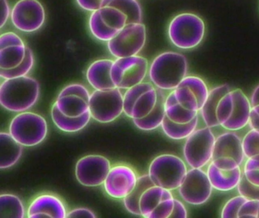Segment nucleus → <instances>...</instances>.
I'll return each mask as SVG.
<instances>
[{
    "mask_svg": "<svg viewBox=\"0 0 259 218\" xmlns=\"http://www.w3.org/2000/svg\"><path fill=\"white\" fill-rule=\"evenodd\" d=\"M188 61L186 56L177 51L160 53L149 67L151 83L163 91H172L187 76Z\"/></svg>",
    "mask_w": 259,
    "mask_h": 218,
    "instance_id": "f257e3e1",
    "label": "nucleus"
},
{
    "mask_svg": "<svg viewBox=\"0 0 259 218\" xmlns=\"http://www.w3.org/2000/svg\"><path fill=\"white\" fill-rule=\"evenodd\" d=\"M39 96L38 81L28 76L6 79L0 86V103L10 112H27L37 103Z\"/></svg>",
    "mask_w": 259,
    "mask_h": 218,
    "instance_id": "f03ea898",
    "label": "nucleus"
},
{
    "mask_svg": "<svg viewBox=\"0 0 259 218\" xmlns=\"http://www.w3.org/2000/svg\"><path fill=\"white\" fill-rule=\"evenodd\" d=\"M205 35V24L198 15L189 12L177 15L168 27L169 40L180 49H192L200 45Z\"/></svg>",
    "mask_w": 259,
    "mask_h": 218,
    "instance_id": "7ed1b4c3",
    "label": "nucleus"
},
{
    "mask_svg": "<svg viewBox=\"0 0 259 218\" xmlns=\"http://www.w3.org/2000/svg\"><path fill=\"white\" fill-rule=\"evenodd\" d=\"M187 172L186 161L172 154L157 156L148 168V175L154 186L170 191L179 189Z\"/></svg>",
    "mask_w": 259,
    "mask_h": 218,
    "instance_id": "20e7f679",
    "label": "nucleus"
},
{
    "mask_svg": "<svg viewBox=\"0 0 259 218\" xmlns=\"http://www.w3.org/2000/svg\"><path fill=\"white\" fill-rule=\"evenodd\" d=\"M48 133L46 119L34 112H21L10 123V134L23 146L39 145L46 139Z\"/></svg>",
    "mask_w": 259,
    "mask_h": 218,
    "instance_id": "39448f33",
    "label": "nucleus"
},
{
    "mask_svg": "<svg viewBox=\"0 0 259 218\" xmlns=\"http://www.w3.org/2000/svg\"><path fill=\"white\" fill-rule=\"evenodd\" d=\"M215 137L211 128L196 129L185 142L183 157L191 168H203L211 162Z\"/></svg>",
    "mask_w": 259,
    "mask_h": 218,
    "instance_id": "423d86ee",
    "label": "nucleus"
},
{
    "mask_svg": "<svg viewBox=\"0 0 259 218\" xmlns=\"http://www.w3.org/2000/svg\"><path fill=\"white\" fill-rule=\"evenodd\" d=\"M245 158L242 139L234 131L219 135L215 140L211 163L224 171L240 168Z\"/></svg>",
    "mask_w": 259,
    "mask_h": 218,
    "instance_id": "0eeeda50",
    "label": "nucleus"
},
{
    "mask_svg": "<svg viewBox=\"0 0 259 218\" xmlns=\"http://www.w3.org/2000/svg\"><path fill=\"white\" fill-rule=\"evenodd\" d=\"M89 112L92 118L102 124L111 123L117 119L123 109V94L116 87L106 90L94 91L91 94Z\"/></svg>",
    "mask_w": 259,
    "mask_h": 218,
    "instance_id": "6e6552de",
    "label": "nucleus"
},
{
    "mask_svg": "<svg viewBox=\"0 0 259 218\" xmlns=\"http://www.w3.org/2000/svg\"><path fill=\"white\" fill-rule=\"evenodd\" d=\"M149 71L148 61L139 56L119 58L113 62L111 78L116 87L128 89L142 83Z\"/></svg>",
    "mask_w": 259,
    "mask_h": 218,
    "instance_id": "1a4fd4ad",
    "label": "nucleus"
},
{
    "mask_svg": "<svg viewBox=\"0 0 259 218\" xmlns=\"http://www.w3.org/2000/svg\"><path fill=\"white\" fill-rule=\"evenodd\" d=\"M157 98V87L149 82H142L124 93V113L133 120L145 118L155 107Z\"/></svg>",
    "mask_w": 259,
    "mask_h": 218,
    "instance_id": "9d476101",
    "label": "nucleus"
},
{
    "mask_svg": "<svg viewBox=\"0 0 259 218\" xmlns=\"http://www.w3.org/2000/svg\"><path fill=\"white\" fill-rule=\"evenodd\" d=\"M146 27L143 23L127 24L114 38L107 42L112 56L116 59L138 56L146 43Z\"/></svg>",
    "mask_w": 259,
    "mask_h": 218,
    "instance_id": "9b49d317",
    "label": "nucleus"
},
{
    "mask_svg": "<svg viewBox=\"0 0 259 218\" xmlns=\"http://www.w3.org/2000/svg\"><path fill=\"white\" fill-rule=\"evenodd\" d=\"M213 188L207 172L202 168H191L179 187L183 201L193 206L205 204L211 196Z\"/></svg>",
    "mask_w": 259,
    "mask_h": 218,
    "instance_id": "f8f14e48",
    "label": "nucleus"
},
{
    "mask_svg": "<svg viewBox=\"0 0 259 218\" xmlns=\"http://www.w3.org/2000/svg\"><path fill=\"white\" fill-rule=\"evenodd\" d=\"M111 163L100 154H89L81 157L75 165V177L80 184L86 187H97L104 184Z\"/></svg>",
    "mask_w": 259,
    "mask_h": 218,
    "instance_id": "ddd939ff",
    "label": "nucleus"
},
{
    "mask_svg": "<svg viewBox=\"0 0 259 218\" xmlns=\"http://www.w3.org/2000/svg\"><path fill=\"white\" fill-rule=\"evenodd\" d=\"M45 19V8L38 0H19L12 10V23L16 29L25 33L40 30Z\"/></svg>",
    "mask_w": 259,
    "mask_h": 218,
    "instance_id": "4468645a",
    "label": "nucleus"
},
{
    "mask_svg": "<svg viewBox=\"0 0 259 218\" xmlns=\"http://www.w3.org/2000/svg\"><path fill=\"white\" fill-rule=\"evenodd\" d=\"M172 191L153 186L147 189L140 200L141 216L145 218H169L174 207Z\"/></svg>",
    "mask_w": 259,
    "mask_h": 218,
    "instance_id": "2eb2a0df",
    "label": "nucleus"
},
{
    "mask_svg": "<svg viewBox=\"0 0 259 218\" xmlns=\"http://www.w3.org/2000/svg\"><path fill=\"white\" fill-rule=\"evenodd\" d=\"M90 97L84 85L71 83L60 91L54 104L66 116L78 118L89 112Z\"/></svg>",
    "mask_w": 259,
    "mask_h": 218,
    "instance_id": "dca6fc26",
    "label": "nucleus"
},
{
    "mask_svg": "<svg viewBox=\"0 0 259 218\" xmlns=\"http://www.w3.org/2000/svg\"><path fill=\"white\" fill-rule=\"evenodd\" d=\"M139 177L134 168L128 165L111 167L104 183L107 195L116 199H123L136 187Z\"/></svg>",
    "mask_w": 259,
    "mask_h": 218,
    "instance_id": "f3484780",
    "label": "nucleus"
},
{
    "mask_svg": "<svg viewBox=\"0 0 259 218\" xmlns=\"http://www.w3.org/2000/svg\"><path fill=\"white\" fill-rule=\"evenodd\" d=\"M27 45L14 32L0 36V68L10 70L19 66L26 56Z\"/></svg>",
    "mask_w": 259,
    "mask_h": 218,
    "instance_id": "a211bd4d",
    "label": "nucleus"
},
{
    "mask_svg": "<svg viewBox=\"0 0 259 218\" xmlns=\"http://www.w3.org/2000/svg\"><path fill=\"white\" fill-rule=\"evenodd\" d=\"M27 216L66 218L67 210L61 198L54 194L45 193L37 195L32 200L28 207Z\"/></svg>",
    "mask_w": 259,
    "mask_h": 218,
    "instance_id": "6ab92c4d",
    "label": "nucleus"
},
{
    "mask_svg": "<svg viewBox=\"0 0 259 218\" xmlns=\"http://www.w3.org/2000/svg\"><path fill=\"white\" fill-rule=\"evenodd\" d=\"M233 93L234 98L233 113L223 128L229 131L236 132L248 125L252 106L250 98L240 89H233Z\"/></svg>",
    "mask_w": 259,
    "mask_h": 218,
    "instance_id": "aec40b11",
    "label": "nucleus"
},
{
    "mask_svg": "<svg viewBox=\"0 0 259 218\" xmlns=\"http://www.w3.org/2000/svg\"><path fill=\"white\" fill-rule=\"evenodd\" d=\"M114 61L102 59L91 64L86 71V78L89 84L96 90L116 88L111 78V69Z\"/></svg>",
    "mask_w": 259,
    "mask_h": 218,
    "instance_id": "412c9836",
    "label": "nucleus"
},
{
    "mask_svg": "<svg viewBox=\"0 0 259 218\" xmlns=\"http://www.w3.org/2000/svg\"><path fill=\"white\" fill-rule=\"evenodd\" d=\"M207 176L213 189L220 192H229L237 188L242 177L240 168L233 171L219 169L210 162L207 166Z\"/></svg>",
    "mask_w": 259,
    "mask_h": 218,
    "instance_id": "4be33fe9",
    "label": "nucleus"
},
{
    "mask_svg": "<svg viewBox=\"0 0 259 218\" xmlns=\"http://www.w3.org/2000/svg\"><path fill=\"white\" fill-rule=\"evenodd\" d=\"M230 90L231 88L228 84H222L215 86L209 91L207 100L199 111L201 118L207 127L210 128L220 127L217 119V108L221 98Z\"/></svg>",
    "mask_w": 259,
    "mask_h": 218,
    "instance_id": "5701e85b",
    "label": "nucleus"
},
{
    "mask_svg": "<svg viewBox=\"0 0 259 218\" xmlns=\"http://www.w3.org/2000/svg\"><path fill=\"white\" fill-rule=\"evenodd\" d=\"M23 145H21L10 133H0V168L8 169L14 166L22 155Z\"/></svg>",
    "mask_w": 259,
    "mask_h": 218,
    "instance_id": "b1692460",
    "label": "nucleus"
},
{
    "mask_svg": "<svg viewBox=\"0 0 259 218\" xmlns=\"http://www.w3.org/2000/svg\"><path fill=\"white\" fill-rule=\"evenodd\" d=\"M157 92L158 98L154 109L145 118L133 119V123L139 130L151 131L161 127L162 123L166 116L164 104L166 95L161 89H157Z\"/></svg>",
    "mask_w": 259,
    "mask_h": 218,
    "instance_id": "393cba45",
    "label": "nucleus"
},
{
    "mask_svg": "<svg viewBox=\"0 0 259 218\" xmlns=\"http://www.w3.org/2000/svg\"><path fill=\"white\" fill-rule=\"evenodd\" d=\"M51 118L57 128L66 133H76L81 131L90 122L92 115L90 112L78 118L66 116L60 112L55 104L51 108Z\"/></svg>",
    "mask_w": 259,
    "mask_h": 218,
    "instance_id": "a878e982",
    "label": "nucleus"
},
{
    "mask_svg": "<svg viewBox=\"0 0 259 218\" xmlns=\"http://www.w3.org/2000/svg\"><path fill=\"white\" fill-rule=\"evenodd\" d=\"M164 105L166 116L174 122L186 124L198 116V112L187 110L177 101L174 91L166 95Z\"/></svg>",
    "mask_w": 259,
    "mask_h": 218,
    "instance_id": "bb28decb",
    "label": "nucleus"
},
{
    "mask_svg": "<svg viewBox=\"0 0 259 218\" xmlns=\"http://www.w3.org/2000/svg\"><path fill=\"white\" fill-rule=\"evenodd\" d=\"M154 186L152 180L148 174L139 177L137 184L130 195L123 198V204L127 211L137 216H141L140 200L144 192L149 189L151 186Z\"/></svg>",
    "mask_w": 259,
    "mask_h": 218,
    "instance_id": "cd10ccee",
    "label": "nucleus"
},
{
    "mask_svg": "<svg viewBox=\"0 0 259 218\" xmlns=\"http://www.w3.org/2000/svg\"><path fill=\"white\" fill-rule=\"evenodd\" d=\"M198 116L190 122L179 124L165 116L162 123L161 129L163 133L172 140L186 139L196 129H198Z\"/></svg>",
    "mask_w": 259,
    "mask_h": 218,
    "instance_id": "c85d7f7f",
    "label": "nucleus"
},
{
    "mask_svg": "<svg viewBox=\"0 0 259 218\" xmlns=\"http://www.w3.org/2000/svg\"><path fill=\"white\" fill-rule=\"evenodd\" d=\"M25 216V206L20 198L14 194H1L0 195V217L24 218Z\"/></svg>",
    "mask_w": 259,
    "mask_h": 218,
    "instance_id": "c756f323",
    "label": "nucleus"
},
{
    "mask_svg": "<svg viewBox=\"0 0 259 218\" xmlns=\"http://www.w3.org/2000/svg\"><path fill=\"white\" fill-rule=\"evenodd\" d=\"M98 11L104 24L116 34L128 24V17L118 8L107 6Z\"/></svg>",
    "mask_w": 259,
    "mask_h": 218,
    "instance_id": "7c9ffc66",
    "label": "nucleus"
},
{
    "mask_svg": "<svg viewBox=\"0 0 259 218\" xmlns=\"http://www.w3.org/2000/svg\"><path fill=\"white\" fill-rule=\"evenodd\" d=\"M89 28L92 35L103 42H109L117 35L104 24L98 10L92 12L89 19Z\"/></svg>",
    "mask_w": 259,
    "mask_h": 218,
    "instance_id": "2f4dec72",
    "label": "nucleus"
},
{
    "mask_svg": "<svg viewBox=\"0 0 259 218\" xmlns=\"http://www.w3.org/2000/svg\"><path fill=\"white\" fill-rule=\"evenodd\" d=\"M108 6L122 10L128 17V24L142 23V8L137 0H112Z\"/></svg>",
    "mask_w": 259,
    "mask_h": 218,
    "instance_id": "473e14b6",
    "label": "nucleus"
},
{
    "mask_svg": "<svg viewBox=\"0 0 259 218\" xmlns=\"http://www.w3.org/2000/svg\"><path fill=\"white\" fill-rule=\"evenodd\" d=\"M34 58L32 50L27 47L26 56L23 62L13 69L5 70L0 68V77L3 79H12L16 77H25L31 71L34 67Z\"/></svg>",
    "mask_w": 259,
    "mask_h": 218,
    "instance_id": "72a5a7b5",
    "label": "nucleus"
},
{
    "mask_svg": "<svg viewBox=\"0 0 259 218\" xmlns=\"http://www.w3.org/2000/svg\"><path fill=\"white\" fill-rule=\"evenodd\" d=\"M180 84L188 86L189 89H192L198 98V104L201 109L207 100L210 91L204 80L198 76H186Z\"/></svg>",
    "mask_w": 259,
    "mask_h": 218,
    "instance_id": "f704fd0d",
    "label": "nucleus"
},
{
    "mask_svg": "<svg viewBox=\"0 0 259 218\" xmlns=\"http://www.w3.org/2000/svg\"><path fill=\"white\" fill-rule=\"evenodd\" d=\"M172 91L177 101L183 107L192 112H199L200 107L198 98L192 89L184 85L180 84Z\"/></svg>",
    "mask_w": 259,
    "mask_h": 218,
    "instance_id": "c9c22d12",
    "label": "nucleus"
},
{
    "mask_svg": "<svg viewBox=\"0 0 259 218\" xmlns=\"http://www.w3.org/2000/svg\"><path fill=\"white\" fill-rule=\"evenodd\" d=\"M233 103H234V98H233V90L231 89L228 93L226 94L221 98L217 108V119L219 123L220 127H224L231 118Z\"/></svg>",
    "mask_w": 259,
    "mask_h": 218,
    "instance_id": "e433bc0d",
    "label": "nucleus"
},
{
    "mask_svg": "<svg viewBox=\"0 0 259 218\" xmlns=\"http://www.w3.org/2000/svg\"><path fill=\"white\" fill-rule=\"evenodd\" d=\"M242 141L246 158L259 154V131L250 130L242 138Z\"/></svg>",
    "mask_w": 259,
    "mask_h": 218,
    "instance_id": "4c0bfd02",
    "label": "nucleus"
},
{
    "mask_svg": "<svg viewBox=\"0 0 259 218\" xmlns=\"http://www.w3.org/2000/svg\"><path fill=\"white\" fill-rule=\"evenodd\" d=\"M247 198L242 195L230 198L223 206L221 212V216L223 218H238L240 207L244 204Z\"/></svg>",
    "mask_w": 259,
    "mask_h": 218,
    "instance_id": "58836bf2",
    "label": "nucleus"
},
{
    "mask_svg": "<svg viewBox=\"0 0 259 218\" xmlns=\"http://www.w3.org/2000/svg\"><path fill=\"white\" fill-rule=\"evenodd\" d=\"M242 174L250 183L259 186V154L246 158Z\"/></svg>",
    "mask_w": 259,
    "mask_h": 218,
    "instance_id": "ea45409f",
    "label": "nucleus"
},
{
    "mask_svg": "<svg viewBox=\"0 0 259 218\" xmlns=\"http://www.w3.org/2000/svg\"><path fill=\"white\" fill-rule=\"evenodd\" d=\"M236 189L239 195H243L248 199L259 200V186L250 183L243 174Z\"/></svg>",
    "mask_w": 259,
    "mask_h": 218,
    "instance_id": "a19ab883",
    "label": "nucleus"
},
{
    "mask_svg": "<svg viewBox=\"0 0 259 218\" xmlns=\"http://www.w3.org/2000/svg\"><path fill=\"white\" fill-rule=\"evenodd\" d=\"M239 217L259 218V200L247 198L239 210L238 218Z\"/></svg>",
    "mask_w": 259,
    "mask_h": 218,
    "instance_id": "79ce46f5",
    "label": "nucleus"
},
{
    "mask_svg": "<svg viewBox=\"0 0 259 218\" xmlns=\"http://www.w3.org/2000/svg\"><path fill=\"white\" fill-rule=\"evenodd\" d=\"M111 1L112 0H76L80 8L91 12H95L108 6Z\"/></svg>",
    "mask_w": 259,
    "mask_h": 218,
    "instance_id": "37998d69",
    "label": "nucleus"
},
{
    "mask_svg": "<svg viewBox=\"0 0 259 218\" xmlns=\"http://www.w3.org/2000/svg\"><path fill=\"white\" fill-rule=\"evenodd\" d=\"M188 216L187 209L180 200L174 199V207L169 218H186Z\"/></svg>",
    "mask_w": 259,
    "mask_h": 218,
    "instance_id": "c03bdc74",
    "label": "nucleus"
},
{
    "mask_svg": "<svg viewBox=\"0 0 259 218\" xmlns=\"http://www.w3.org/2000/svg\"><path fill=\"white\" fill-rule=\"evenodd\" d=\"M95 212L87 207H77L67 213V217H96Z\"/></svg>",
    "mask_w": 259,
    "mask_h": 218,
    "instance_id": "a18cd8bd",
    "label": "nucleus"
},
{
    "mask_svg": "<svg viewBox=\"0 0 259 218\" xmlns=\"http://www.w3.org/2000/svg\"><path fill=\"white\" fill-rule=\"evenodd\" d=\"M1 5V20H0V27L3 28L7 24L10 17H11L12 11L9 5L8 0H0Z\"/></svg>",
    "mask_w": 259,
    "mask_h": 218,
    "instance_id": "49530a36",
    "label": "nucleus"
},
{
    "mask_svg": "<svg viewBox=\"0 0 259 218\" xmlns=\"http://www.w3.org/2000/svg\"><path fill=\"white\" fill-rule=\"evenodd\" d=\"M248 126L251 130H257L259 131V115L255 112L251 110V115H250L249 121H248Z\"/></svg>",
    "mask_w": 259,
    "mask_h": 218,
    "instance_id": "de8ad7c7",
    "label": "nucleus"
},
{
    "mask_svg": "<svg viewBox=\"0 0 259 218\" xmlns=\"http://www.w3.org/2000/svg\"><path fill=\"white\" fill-rule=\"evenodd\" d=\"M250 101H251V106L259 104V84L252 91V93L250 97Z\"/></svg>",
    "mask_w": 259,
    "mask_h": 218,
    "instance_id": "09e8293b",
    "label": "nucleus"
}]
</instances>
